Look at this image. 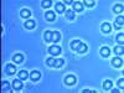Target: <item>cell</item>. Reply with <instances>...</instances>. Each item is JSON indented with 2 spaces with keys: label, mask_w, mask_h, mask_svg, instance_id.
<instances>
[{
  "label": "cell",
  "mask_w": 124,
  "mask_h": 93,
  "mask_svg": "<svg viewBox=\"0 0 124 93\" xmlns=\"http://www.w3.org/2000/svg\"><path fill=\"white\" fill-rule=\"evenodd\" d=\"M5 72H6L8 75L13 76L15 72H16V67H15L14 65H11V63H8V65L5 66Z\"/></svg>",
  "instance_id": "cell-1"
},
{
  "label": "cell",
  "mask_w": 124,
  "mask_h": 93,
  "mask_svg": "<svg viewBox=\"0 0 124 93\" xmlns=\"http://www.w3.org/2000/svg\"><path fill=\"white\" fill-rule=\"evenodd\" d=\"M65 83L67 86H72V85H75L76 83V77L73 75H68L65 77Z\"/></svg>",
  "instance_id": "cell-2"
},
{
  "label": "cell",
  "mask_w": 124,
  "mask_h": 93,
  "mask_svg": "<svg viewBox=\"0 0 124 93\" xmlns=\"http://www.w3.org/2000/svg\"><path fill=\"white\" fill-rule=\"evenodd\" d=\"M48 51H50V54L52 55V56H57V55L61 54V47L57 46V45H54V46H51V47H50Z\"/></svg>",
  "instance_id": "cell-3"
},
{
  "label": "cell",
  "mask_w": 124,
  "mask_h": 93,
  "mask_svg": "<svg viewBox=\"0 0 124 93\" xmlns=\"http://www.w3.org/2000/svg\"><path fill=\"white\" fill-rule=\"evenodd\" d=\"M101 30H102V32H104V34H109L112 31V25L109 23H103L102 26H101Z\"/></svg>",
  "instance_id": "cell-4"
},
{
  "label": "cell",
  "mask_w": 124,
  "mask_h": 93,
  "mask_svg": "<svg viewBox=\"0 0 124 93\" xmlns=\"http://www.w3.org/2000/svg\"><path fill=\"white\" fill-rule=\"evenodd\" d=\"M13 87H14L15 89H17V91H19V89H21V88L24 87L21 79H20V78H19V79H14V81H13Z\"/></svg>",
  "instance_id": "cell-5"
},
{
  "label": "cell",
  "mask_w": 124,
  "mask_h": 93,
  "mask_svg": "<svg viewBox=\"0 0 124 93\" xmlns=\"http://www.w3.org/2000/svg\"><path fill=\"white\" fill-rule=\"evenodd\" d=\"M112 65L116 66V67H120L123 65V60L120 57H114V58L112 60Z\"/></svg>",
  "instance_id": "cell-6"
},
{
  "label": "cell",
  "mask_w": 124,
  "mask_h": 93,
  "mask_svg": "<svg viewBox=\"0 0 124 93\" xmlns=\"http://www.w3.org/2000/svg\"><path fill=\"white\" fill-rule=\"evenodd\" d=\"M40 77H41V73H40L39 71H32V72L30 73V78L32 79V81H39Z\"/></svg>",
  "instance_id": "cell-7"
},
{
  "label": "cell",
  "mask_w": 124,
  "mask_h": 93,
  "mask_svg": "<svg viewBox=\"0 0 124 93\" xmlns=\"http://www.w3.org/2000/svg\"><path fill=\"white\" fill-rule=\"evenodd\" d=\"M13 61L16 62V63H21V62L24 61V56L21 54H16V55L13 56Z\"/></svg>",
  "instance_id": "cell-8"
},
{
  "label": "cell",
  "mask_w": 124,
  "mask_h": 93,
  "mask_svg": "<svg viewBox=\"0 0 124 93\" xmlns=\"http://www.w3.org/2000/svg\"><path fill=\"white\" fill-rule=\"evenodd\" d=\"M55 8H56V11H57V13H60V14H62V13H65V11H66L65 5L62 4V3H57V4L55 5Z\"/></svg>",
  "instance_id": "cell-9"
},
{
  "label": "cell",
  "mask_w": 124,
  "mask_h": 93,
  "mask_svg": "<svg viewBox=\"0 0 124 93\" xmlns=\"http://www.w3.org/2000/svg\"><path fill=\"white\" fill-rule=\"evenodd\" d=\"M99 54L102 55V57H108L109 54H110V50L108 47H102L101 51H99Z\"/></svg>",
  "instance_id": "cell-10"
},
{
  "label": "cell",
  "mask_w": 124,
  "mask_h": 93,
  "mask_svg": "<svg viewBox=\"0 0 124 93\" xmlns=\"http://www.w3.org/2000/svg\"><path fill=\"white\" fill-rule=\"evenodd\" d=\"M72 8H73V9H72L73 11H82V10H83V6H82V4L79 1H75Z\"/></svg>",
  "instance_id": "cell-11"
},
{
  "label": "cell",
  "mask_w": 124,
  "mask_h": 93,
  "mask_svg": "<svg viewBox=\"0 0 124 93\" xmlns=\"http://www.w3.org/2000/svg\"><path fill=\"white\" fill-rule=\"evenodd\" d=\"M30 15H31V11L29 9H23L21 11H20V16L21 17H24V19H27V17H30Z\"/></svg>",
  "instance_id": "cell-12"
},
{
  "label": "cell",
  "mask_w": 124,
  "mask_h": 93,
  "mask_svg": "<svg viewBox=\"0 0 124 93\" xmlns=\"http://www.w3.org/2000/svg\"><path fill=\"white\" fill-rule=\"evenodd\" d=\"M87 50H88L87 45L82 42V44L79 45V47L77 48V52H78V54H85V52H87Z\"/></svg>",
  "instance_id": "cell-13"
},
{
  "label": "cell",
  "mask_w": 124,
  "mask_h": 93,
  "mask_svg": "<svg viewBox=\"0 0 124 93\" xmlns=\"http://www.w3.org/2000/svg\"><path fill=\"white\" fill-rule=\"evenodd\" d=\"M45 17L48 20V21H54V20L56 19V16H55V13H54V11H46Z\"/></svg>",
  "instance_id": "cell-14"
},
{
  "label": "cell",
  "mask_w": 124,
  "mask_h": 93,
  "mask_svg": "<svg viewBox=\"0 0 124 93\" xmlns=\"http://www.w3.org/2000/svg\"><path fill=\"white\" fill-rule=\"evenodd\" d=\"M81 44H82V42H81L79 40H73V41L71 42V48H72V50H75V51H77V48L79 47Z\"/></svg>",
  "instance_id": "cell-15"
},
{
  "label": "cell",
  "mask_w": 124,
  "mask_h": 93,
  "mask_svg": "<svg viewBox=\"0 0 124 93\" xmlns=\"http://www.w3.org/2000/svg\"><path fill=\"white\" fill-rule=\"evenodd\" d=\"M60 37H61V35H60L58 31H54V32H52V36H51V41L57 42V41H60Z\"/></svg>",
  "instance_id": "cell-16"
},
{
  "label": "cell",
  "mask_w": 124,
  "mask_h": 93,
  "mask_svg": "<svg viewBox=\"0 0 124 93\" xmlns=\"http://www.w3.org/2000/svg\"><path fill=\"white\" fill-rule=\"evenodd\" d=\"M66 17L68 20H71V21H72V20H75V11H73V10H72V9L67 10V11H66Z\"/></svg>",
  "instance_id": "cell-17"
},
{
  "label": "cell",
  "mask_w": 124,
  "mask_h": 93,
  "mask_svg": "<svg viewBox=\"0 0 124 93\" xmlns=\"http://www.w3.org/2000/svg\"><path fill=\"white\" fill-rule=\"evenodd\" d=\"M25 27L29 29V30L35 29V21H34V20H27V21L25 23Z\"/></svg>",
  "instance_id": "cell-18"
},
{
  "label": "cell",
  "mask_w": 124,
  "mask_h": 93,
  "mask_svg": "<svg viewBox=\"0 0 124 93\" xmlns=\"http://www.w3.org/2000/svg\"><path fill=\"white\" fill-rule=\"evenodd\" d=\"M124 24V17L123 16H118L117 20H116V26H118L117 29H120V26H123Z\"/></svg>",
  "instance_id": "cell-19"
},
{
  "label": "cell",
  "mask_w": 124,
  "mask_h": 93,
  "mask_svg": "<svg viewBox=\"0 0 124 93\" xmlns=\"http://www.w3.org/2000/svg\"><path fill=\"white\" fill-rule=\"evenodd\" d=\"M27 77H29V73H27L26 71H24V70H23V71H20V72H19V78L21 79V81L26 79Z\"/></svg>",
  "instance_id": "cell-20"
},
{
  "label": "cell",
  "mask_w": 124,
  "mask_h": 93,
  "mask_svg": "<svg viewBox=\"0 0 124 93\" xmlns=\"http://www.w3.org/2000/svg\"><path fill=\"white\" fill-rule=\"evenodd\" d=\"M114 52H116L118 56H123V54H124L123 46H117V47H114Z\"/></svg>",
  "instance_id": "cell-21"
},
{
  "label": "cell",
  "mask_w": 124,
  "mask_h": 93,
  "mask_svg": "<svg viewBox=\"0 0 124 93\" xmlns=\"http://www.w3.org/2000/svg\"><path fill=\"white\" fill-rule=\"evenodd\" d=\"M103 87H104V89H110V88L113 87L112 81H109V79H106L104 82H103Z\"/></svg>",
  "instance_id": "cell-22"
},
{
  "label": "cell",
  "mask_w": 124,
  "mask_h": 93,
  "mask_svg": "<svg viewBox=\"0 0 124 93\" xmlns=\"http://www.w3.org/2000/svg\"><path fill=\"white\" fill-rule=\"evenodd\" d=\"M63 63H65L63 58H57V60H55V65H54V67L58 68V67H61L62 65H63Z\"/></svg>",
  "instance_id": "cell-23"
},
{
  "label": "cell",
  "mask_w": 124,
  "mask_h": 93,
  "mask_svg": "<svg viewBox=\"0 0 124 93\" xmlns=\"http://www.w3.org/2000/svg\"><path fill=\"white\" fill-rule=\"evenodd\" d=\"M51 36H52V32H51V31H45L44 37H45L46 42H51Z\"/></svg>",
  "instance_id": "cell-24"
},
{
  "label": "cell",
  "mask_w": 124,
  "mask_h": 93,
  "mask_svg": "<svg viewBox=\"0 0 124 93\" xmlns=\"http://www.w3.org/2000/svg\"><path fill=\"white\" fill-rule=\"evenodd\" d=\"M113 10H114V13H117V14H119V13H123V5H120V4H117V5H114Z\"/></svg>",
  "instance_id": "cell-25"
},
{
  "label": "cell",
  "mask_w": 124,
  "mask_h": 93,
  "mask_svg": "<svg viewBox=\"0 0 124 93\" xmlns=\"http://www.w3.org/2000/svg\"><path fill=\"white\" fill-rule=\"evenodd\" d=\"M1 88H3V91H9L10 89V83L6 82V81H4L1 83Z\"/></svg>",
  "instance_id": "cell-26"
},
{
  "label": "cell",
  "mask_w": 124,
  "mask_h": 93,
  "mask_svg": "<svg viewBox=\"0 0 124 93\" xmlns=\"http://www.w3.org/2000/svg\"><path fill=\"white\" fill-rule=\"evenodd\" d=\"M55 60H56V58H52V57H50V58H47L46 63H47L48 66H51V67H54V65H55Z\"/></svg>",
  "instance_id": "cell-27"
},
{
  "label": "cell",
  "mask_w": 124,
  "mask_h": 93,
  "mask_svg": "<svg viewBox=\"0 0 124 93\" xmlns=\"http://www.w3.org/2000/svg\"><path fill=\"white\" fill-rule=\"evenodd\" d=\"M117 41H118L119 44H122V45H123V41H124V35H123V32L117 35Z\"/></svg>",
  "instance_id": "cell-28"
},
{
  "label": "cell",
  "mask_w": 124,
  "mask_h": 93,
  "mask_svg": "<svg viewBox=\"0 0 124 93\" xmlns=\"http://www.w3.org/2000/svg\"><path fill=\"white\" fill-rule=\"evenodd\" d=\"M41 5H42V8H50L51 6V1L50 0H45V1L41 3Z\"/></svg>",
  "instance_id": "cell-29"
},
{
  "label": "cell",
  "mask_w": 124,
  "mask_h": 93,
  "mask_svg": "<svg viewBox=\"0 0 124 93\" xmlns=\"http://www.w3.org/2000/svg\"><path fill=\"white\" fill-rule=\"evenodd\" d=\"M85 5H87V6H93V5H94V1H93V0H92V1H91V0H85Z\"/></svg>",
  "instance_id": "cell-30"
},
{
  "label": "cell",
  "mask_w": 124,
  "mask_h": 93,
  "mask_svg": "<svg viewBox=\"0 0 124 93\" xmlns=\"http://www.w3.org/2000/svg\"><path fill=\"white\" fill-rule=\"evenodd\" d=\"M123 86H124V79L122 78V79H119V81H118V87L123 88Z\"/></svg>",
  "instance_id": "cell-31"
},
{
  "label": "cell",
  "mask_w": 124,
  "mask_h": 93,
  "mask_svg": "<svg viewBox=\"0 0 124 93\" xmlns=\"http://www.w3.org/2000/svg\"><path fill=\"white\" fill-rule=\"evenodd\" d=\"M83 92H85V93H88V92H94V91H91V89H85Z\"/></svg>",
  "instance_id": "cell-32"
},
{
  "label": "cell",
  "mask_w": 124,
  "mask_h": 93,
  "mask_svg": "<svg viewBox=\"0 0 124 93\" xmlns=\"http://www.w3.org/2000/svg\"><path fill=\"white\" fill-rule=\"evenodd\" d=\"M112 92H113V93H118V92H119V89H112Z\"/></svg>",
  "instance_id": "cell-33"
}]
</instances>
